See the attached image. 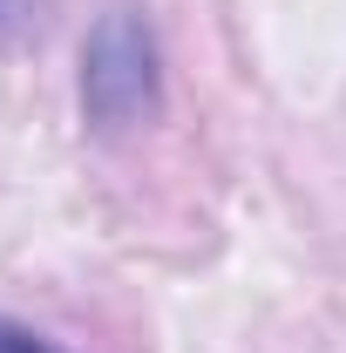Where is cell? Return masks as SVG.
Wrapping results in <instances>:
<instances>
[{
  "mask_svg": "<svg viewBox=\"0 0 346 353\" xmlns=\"http://www.w3.org/2000/svg\"><path fill=\"white\" fill-rule=\"evenodd\" d=\"M0 353H61V347L34 326H21V319H0Z\"/></svg>",
  "mask_w": 346,
  "mask_h": 353,
  "instance_id": "3",
  "label": "cell"
},
{
  "mask_svg": "<svg viewBox=\"0 0 346 353\" xmlns=\"http://www.w3.org/2000/svg\"><path fill=\"white\" fill-rule=\"evenodd\" d=\"M48 28V0H0V48H21Z\"/></svg>",
  "mask_w": 346,
  "mask_h": 353,
  "instance_id": "2",
  "label": "cell"
},
{
  "mask_svg": "<svg viewBox=\"0 0 346 353\" xmlns=\"http://www.w3.org/2000/svg\"><path fill=\"white\" fill-rule=\"evenodd\" d=\"M75 102L88 130H136L163 109V48L143 7H109L88 28Z\"/></svg>",
  "mask_w": 346,
  "mask_h": 353,
  "instance_id": "1",
  "label": "cell"
}]
</instances>
